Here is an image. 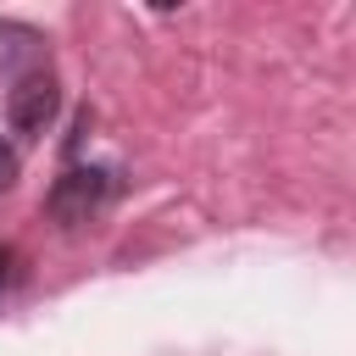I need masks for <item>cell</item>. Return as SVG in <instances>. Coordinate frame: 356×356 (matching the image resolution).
<instances>
[{
	"label": "cell",
	"mask_w": 356,
	"mask_h": 356,
	"mask_svg": "<svg viewBox=\"0 0 356 356\" xmlns=\"http://www.w3.org/2000/svg\"><path fill=\"white\" fill-rule=\"evenodd\" d=\"M17 172H22V156L0 139V189H11V184H17Z\"/></svg>",
	"instance_id": "4"
},
{
	"label": "cell",
	"mask_w": 356,
	"mask_h": 356,
	"mask_svg": "<svg viewBox=\"0 0 356 356\" xmlns=\"http://www.w3.org/2000/svg\"><path fill=\"white\" fill-rule=\"evenodd\" d=\"M39 44H44V39H39L33 28L6 22V28H0V72H17V67L33 72V67H39Z\"/></svg>",
	"instance_id": "3"
},
{
	"label": "cell",
	"mask_w": 356,
	"mask_h": 356,
	"mask_svg": "<svg viewBox=\"0 0 356 356\" xmlns=\"http://www.w3.org/2000/svg\"><path fill=\"white\" fill-rule=\"evenodd\" d=\"M117 189H122L117 167H67V172L50 184L44 211H50L61 228H83L89 217H100V211L117 200Z\"/></svg>",
	"instance_id": "1"
},
{
	"label": "cell",
	"mask_w": 356,
	"mask_h": 356,
	"mask_svg": "<svg viewBox=\"0 0 356 356\" xmlns=\"http://www.w3.org/2000/svg\"><path fill=\"white\" fill-rule=\"evenodd\" d=\"M11 278H17V250H11V245H0V295L11 289Z\"/></svg>",
	"instance_id": "5"
},
{
	"label": "cell",
	"mask_w": 356,
	"mask_h": 356,
	"mask_svg": "<svg viewBox=\"0 0 356 356\" xmlns=\"http://www.w3.org/2000/svg\"><path fill=\"white\" fill-rule=\"evenodd\" d=\"M56 111H61V89H56V78L44 67L22 72L11 83V95H6V117H11V128L22 139H44V128L56 122Z\"/></svg>",
	"instance_id": "2"
}]
</instances>
